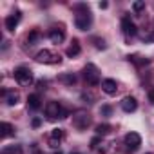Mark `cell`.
<instances>
[{"label":"cell","mask_w":154,"mask_h":154,"mask_svg":"<svg viewBox=\"0 0 154 154\" xmlns=\"http://www.w3.org/2000/svg\"><path fill=\"white\" fill-rule=\"evenodd\" d=\"M13 74H15V80H17L20 85H29V84H33V72H31L29 67L20 65V67L15 69Z\"/></svg>","instance_id":"1"},{"label":"cell","mask_w":154,"mask_h":154,"mask_svg":"<svg viewBox=\"0 0 154 154\" xmlns=\"http://www.w3.org/2000/svg\"><path fill=\"white\" fill-rule=\"evenodd\" d=\"M45 116H47V120H56V118H65L67 112L63 111V107L58 102H49L45 105Z\"/></svg>","instance_id":"2"},{"label":"cell","mask_w":154,"mask_h":154,"mask_svg":"<svg viewBox=\"0 0 154 154\" xmlns=\"http://www.w3.org/2000/svg\"><path fill=\"white\" fill-rule=\"evenodd\" d=\"M84 76H85L87 84H91V85H98V84H100V72H98V67H96L94 63H87V65H85Z\"/></svg>","instance_id":"3"},{"label":"cell","mask_w":154,"mask_h":154,"mask_svg":"<svg viewBox=\"0 0 154 154\" xmlns=\"http://www.w3.org/2000/svg\"><path fill=\"white\" fill-rule=\"evenodd\" d=\"M91 22H93V18H91L89 9H85V11H82V13H78L74 17V24H76V27H78L80 31H87L91 27Z\"/></svg>","instance_id":"4"},{"label":"cell","mask_w":154,"mask_h":154,"mask_svg":"<svg viewBox=\"0 0 154 154\" xmlns=\"http://www.w3.org/2000/svg\"><path fill=\"white\" fill-rule=\"evenodd\" d=\"M36 60L40 62V63H60V54L58 53H54V51H49V49H44V51H40L38 54H36Z\"/></svg>","instance_id":"5"},{"label":"cell","mask_w":154,"mask_h":154,"mask_svg":"<svg viewBox=\"0 0 154 154\" xmlns=\"http://www.w3.org/2000/svg\"><path fill=\"white\" fill-rule=\"evenodd\" d=\"M123 141H125L127 149L136 150V149L141 145V136H140L138 132H127V134H125V138H123Z\"/></svg>","instance_id":"6"},{"label":"cell","mask_w":154,"mask_h":154,"mask_svg":"<svg viewBox=\"0 0 154 154\" xmlns=\"http://www.w3.org/2000/svg\"><path fill=\"white\" fill-rule=\"evenodd\" d=\"M63 136H65L63 129H53V131H51V136H49V147L56 149V147L60 145V141L63 140Z\"/></svg>","instance_id":"7"},{"label":"cell","mask_w":154,"mask_h":154,"mask_svg":"<svg viewBox=\"0 0 154 154\" xmlns=\"http://www.w3.org/2000/svg\"><path fill=\"white\" fill-rule=\"evenodd\" d=\"M122 29H123V33H125L127 36H134V35L138 33L134 22H132L129 17H123V18H122Z\"/></svg>","instance_id":"8"},{"label":"cell","mask_w":154,"mask_h":154,"mask_svg":"<svg viewBox=\"0 0 154 154\" xmlns=\"http://www.w3.org/2000/svg\"><path fill=\"white\" fill-rule=\"evenodd\" d=\"M102 91H103L105 94L112 96V94H116V91H118V84H116V82H114L112 78L102 80Z\"/></svg>","instance_id":"9"},{"label":"cell","mask_w":154,"mask_h":154,"mask_svg":"<svg viewBox=\"0 0 154 154\" xmlns=\"http://www.w3.org/2000/svg\"><path fill=\"white\" fill-rule=\"evenodd\" d=\"M122 109H123L125 112H134V111L138 109V102H136V98H132V96H125V98L122 100Z\"/></svg>","instance_id":"10"},{"label":"cell","mask_w":154,"mask_h":154,"mask_svg":"<svg viewBox=\"0 0 154 154\" xmlns=\"http://www.w3.org/2000/svg\"><path fill=\"white\" fill-rule=\"evenodd\" d=\"M18 22H20V13H15V15H9L4 24H6V29L8 31H15L17 26H18Z\"/></svg>","instance_id":"11"},{"label":"cell","mask_w":154,"mask_h":154,"mask_svg":"<svg viewBox=\"0 0 154 154\" xmlns=\"http://www.w3.org/2000/svg\"><path fill=\"white\" fill-rule=\"evenodd\" d=\"M63 38H65V33H63L62 29H51V31H49V40H51L53 44H62Z\"/></svg>","instance_id":"12"},{"label":"cell","mask_w":154,"mask_h":154,"mask_svg":"<svg viewBox=\"0 0 154 154\" xmlns=\"http://www.w3.org/2000/svg\"><path fill=\"white\" fill-rule=\"evenodd\" d=\"M74 125L78 127V129H85L87 125H89V118L84 114V112H78L74 116Z\"/></svg>","instance_id":"13"},{"label":"cell","mask_w":154,"mask_h":154,"mask_svg":"<svg viewBox=\"0 0 154 154\" xmlns=\"http://www.w3.org/2000/svg\"><path fill=\"white\" fill-rule=\"evenodd\" d=\"M80 51H82V47H80L78 40H72V44L67 47V56H69V58H74V56L80 54Z\"/></svg>","instance_id":"14"},{"label":"cell","mask_w":154,"mask_h":154,"mask_svg":"<svg viewBox=\"0 0 154 154\" xmlns=\"http://www.w3.org/2000/svg\"><path fill=\"white\" fill-rule=\"evenodd\" d=\"M0 131H2V138H9V136L15 134V127H13L11 123H8V122H2V123H0Z\"/></svg>","instance_id":"15"},{"label":"cell","mask_w":154,"mask_h":154,"mask_svg":"<svg viewBox=\"0 0 154 154\" xmlns=\"http://www.w3.org/2000/svg\"><path fill=\"white\" fill-rule=\"evenodd\" d=\"M27 107L33 109V111L40 109V96L38 94H29L27 96Z\"/></svg>","instance_id":"16"},{"label":"cell","mask_w":154,"mask_h":154,"mask_svg":"<svg viewBox=\"0 0 154 154\" xmlns=\"http://www.w3.org/2000/svg\"><path fill=\"white\" fill-rule=\"evenodd\" d=\"M6 94V102H8V105H17L18 103V100H20V94L18 93H15V91H11V93H4Z\"/></svg>","instance_id":"17"},{"label":"cell","mask_w":154,"mask_h":154,"mask_svg":"<svg viewBox=\"0 0 154 154\" xmlns=\"http://www.w3.org/2000/svg\"><path fill=\"white\" fill-rule=\"evenodd\" d=\"M20 152H22L20 145H11V147H4L2 149V154H20Z\"/></svg>","instance_id":"18"},{"label":"cell","mask_w":154,"mask_h":154,"mask_svg":"<svg viewBox=\"0 0 154 154\" xmlns=\"http://www.w3.org/2000/svg\"><path fill=\"white\" fill-rule=\"evenodd\" d=\"M96 132H98L100 136H103V134H109V132H111V125H107V123H103V125H98V127H96Z\"/></svg>","instance_id":"19"},{"label":"cell","mask_w":154,"mask_h":154,"mask_svg":"<svg viewBox=\"0 0 154 154\" xmlns=\"http://www.w3.org/2000/svg\"><path fill=\"white\" fill-rule=\"evenodd\" d=\"M38 40V31H31V35L27 36V44H35Z\"/></svg>","instance_id":"20"},{"label":"cell","mask_w":154,"mask_h":154,"mask_svg":"<svg viewBox=\"0 0 154 154\" xmlns=\"http://www.w3.org/2000/svg\"><path fill=\"white\" fill-rule=\"evenodd\" d=\"M143 8H145V2H134V4H132V9H134L136 13H140Z\"/></svg>","instance_id":"21"},{"label":"cell","mask_w":154,"mask_h":154,"mask_svg":"<svg viewBox=\"0 0 154 154\" xmlns=\"http://www.w3.org/2000/svg\"><path fill=\"white\" fill-rule=\"evenodd\" d=\"M100 112L105 114V116H109V114H111V107H109V105H103V107L100 109Z\"/></svg>","instance_id":"22"},{"label":"cell","mask_w":154,"mask_h":154,"mask_svg":"<svg viewBox=\"0 0 154 154\" xmlns=\"http://www.w3.org/2000/svg\"><path fill=\"white\" fill-rule=\"evenodd\" d=\"M62 80H63V82H67V84H74V82H76V78H74V76H63Z\"/></svg>","instance_id":"23"},{"label":"cell","mask_w":154,"mask_h":154,"mask_svg":"<svg viewBox=\"0 0 154 154\" xmlns=\"http://www.w3.org/2000/svg\"><path fill=\"white\" fill-rule=\"evenodd\" d=\"M33 125L38 127V125H40V118H35V120H33Z\"/></svg>","instance_id":"24"},{"label":"cell","mask_w":154,"mask_h":154,"mask_svg":"<svg viewBox=\"0 0 154 154\" xmlns=\"http://www.w3.org/2000/svg\"><path fill=\"white\" fill-rule=\"evenodd\" d=\"M149 98H150V102L154 103V91H150V93H149Z\"/></svg>","instance_id":"25"},{"label":"cell","mask_w":154,"mask_h":154,"mask_svg":"<svg viewBox=\"0 0 154 154\" xmlns=\"http://www.w3.org/2000/svg\"><path fill=\"white\" fill-rule=\"evenodd\" d=\"M71 154H82V152H71Z\"/></svg>","instance_id":"26"}]
</instances>
